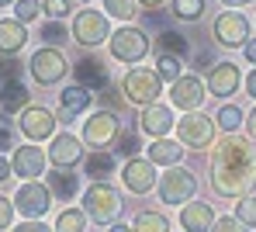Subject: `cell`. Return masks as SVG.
<instances>
[{"mask_svg": "<svg viewBox=\"0 0 256 232\" xmlns=\"http://www.w3.org/2000/svg\"><path fill=\"white\" fill-rule=\"evenodd\" d=\"M204 97H208V84H204L198 73H184L176 84H170V104L176 111H184V114L201 111Z\"/></svg>", "mask_w": 256, "mask_h": 232, "instance_id": "obj_12", "label": "cell"}, {"mask_svg": "<svg viewBox=\"0 0 256 232\" xmlns=\"http://www.w3.org/2000/svg\"><path fill=\"white\" fill-rule=\"evenodd\" d=\"M48 163L56 170H73L76 163H84V139H76L73 132H59L48 142Z\"/></svg>", "mask_w": 256, "mask_h": 232, "instance_id": "obj_15", "label": "cell"}, {"mask_svg": "<svg viewBox=\"0 0 256 232\" xmlns=\"http://www.w3.org/2000/svg\"><path fill=\"white\" fill-rule=\"evenodd\" d=\"M73 76H76V84L86 87L90 94H100L111 87V73H108V66L97 59V56H84L76 66H73Z\"/></svg>", "mask_w": 256, "mask_h": 232, "instance_id": "obj_19", "label": "cell"}, {"mask_svg": "<svg viewBox=\"0 0 256 232\" xmlns=\"http://www.w3.org/2000/svg\"><path fill=\"white\" fill-rule=\"evenodd\" d=\"M146 160H152L156 166H166V170H170V166H180L184 146H180L176 139H170V136H166V139H152L149 149H146Z\"/></svg>", "mask_w": 256, "mask_h": 232, "instance_id": "obj_23", "label": "cell"}, {"mask_svg": "<svg viewBox=\"0 0 256 232\" xmlns=\"http://www.w3.org/2000/svg\"><path fill=\"white\" fill-rule=\"evenodd\" d=\"M7 4H18V0H0V7H7Z\"/></svg>", "mask_w": 256, "mask_h": 232, "instance_id": "obj_51", "label": "cell"}, {"mask_svg": "<svg viewBox=\"0 0 256 232\" xmlns=\"http://www.w3.org/2000/svg\"><path fill=\"white\" fill-rule=\"evenodd\" d=\"M212 232H250V229H246L236 215H225V218H218V222L212 226Z\"/></svg>", "mask_w": 256, "mask_h": 232, "instance_id": "obj_40", "label": "cell"}, {"mask_svg": "<svg viewBox=\"0 0 256 232\" xmlns=\"http://www.w3.org/2000/svg\"><path fill=\"white\" fill-rule=\"evenodd\" d=\"M10 177H14V166H10V160H4V156H0V184H4V180H10Z\"/></svg>", "mask_w": 256, "mask_h": 232, "instance_id": "obj_44", "label": "cell"}, {"mask_svg": "<svg viewBox=\"0 0 256 232\" xmlns=\"http://www.w3.org/2000/svg\"><path fill=\"white\" fill-rule=\"evenodd\" d=\"M214 118H208L204 111H190V114H184L180 122H176V142L184 146V149H212L214 146Z\"/></svg>", "mask_w": 256, "mask_h": 232, "instance_id": "obj_5", "label": "cell"}, {"mask_svg": "<svg viewBox=\"0 0 256 232\" xmlns=\"http://www.w3.org/2000/svg\"><path fill=\"white\" fill-rule=\"evenodd\" d=\"M246 94H250V97L256 100V66H253V73L246 76Z\"/></svg>", "mask_w": 256, "mask_h": 232, "instance_id": "obj_47", "label": "cell"}, {"mask_svg": "<svg viewBox=\"0 0 256 232\" xmlns=\"http://www.w3.org/2000/svg\"><path fill=\"white\" fill-rule=\"evenodd\" d=\"M214 222L218 218H214V208L208 201H187L180 208V229L184 232H212Z\"/></svg>", "mask_w": 256, "mask_h": 232, "instance_id": "obj_20", "label": "cell"}, {"mask_svg": "<svg viewBox=\"0 0 256 232\" xmlns=\"http://www.w3.org/2000/svg\"><path fill=\"white\" fill-rule=\"evenodd\" d=\"M28 70H32V80H35V84H42V87H52V84H59V80L70 73V62H66V56H62L59 48L42 46L38 52H32V59H28Z\"/></svg>", "mask_w": 256, "mask_h": 232, "instance_id": "obj_9", "label": "cell"}, {"mask_svg": "<svg viewBox=\"0 0 256 232\" xmlns=\"http://www.w3.org/2000/svg\"><path fill=\"white\" fill-rule=\"evenodd\" d=\"M14 212H18V208H14V201L0 194V232H7L10 226H14Z\"/></svg>", "mask_w": 256, "mask_h": 232, "instance_id": "obj_39", "label": "cell"}, {"mask_svg": "<svg viewBox=\"0 0 256 232\" xmlns=\"http://www.w3.org/2000/svg\"><path fill=\"white\" fill-rule=\"evenodd\" d=\"M156 73L163 84H176L184 76V59L180 56H170V52H160L156 56Z\"/></svg>", "mask_w": 256, "mask_h": 232, "instance_id": "obj_28", "label": "cell"}, {"mask_svg": "<svg viewBox=\"0 0 256 232\" xmlns=\"http://www.w3.org/2000/svg\"><path fill=\"white\" fill-rule=\"evenodd\" d=\"M42 10L48 14V21H66L70 18V0H42Z\"/></svg>", "mask_w": 256, "mask_h": 232, "instance_id": "obj_37", "label": "cell"}, {"mask_svg": "<svg viewBox=\"0 0 256 232\" xmlns=\"http://www.w3.org/2000/svg\"><path fill=\"white\" fill-rule=\"evenodd\" d=\"M160 52H170V56H187L190 52V46H187V38L180 35V32H163L160 35Z\"/></svg>", "mask_w": 256, "mask_h": 232, "instance_id": "obj_34", "label": "cell"}, {"mask_svg": "<svg viewBox=\"0 0 256 232\" xmlns=\"http://www.w3.org/2000/svg\"><path fill=\"white\" fill-rule=\"evenodd\" d=\"M122 184H125V190H132V194H149L152 187L160 184L156 163H152V160H142V156L125 160V166H122Z\"/></svg>", "mask_w": 256, "mask_h": 232, "instance_id": "obj_13", "label": "cell"}, {"mask_svg": "<svg viewBox=\"0 0 256 232\" xmlns=\"http://www.w3.org/2000/svg\"><path fill=\"white\" fill-rule=\"evenodd\" d=\"M239 87H242V73H239V66L228 62V59L214 62L212 73H208V94L218 97V100H225V97H232Z\"/></svg>", "mask_w": 256, "mask_h": 232, "instance_id": "obj_18", "label": "cell"}, {"mask_svg": "<svg viewBox=\"0 0 256 232\" xmlns=\"http://www.w3.org/2000/svg\"><path fill=\"white\" fill-rule=\"evenodd\" d=\"M118 136H122V118L111 108H97L94 114H86L84 142L90 149H108L111 142H118Z\"/></svg>", "mask_w": 256, "mask_h": 232, "instance_id": "obj_7", "label": "cell"}, {"mask_svg": "<svg viewBox=\"0 0 256 232\" xmlns=\"http://www.w3.org/2000/svg\"><path fill=\"white\" fill-rule=\"evenodd\" d=\"M73 42L84 48H97L104 46L108 38H111V24H108V14L104 10H90V7H84V10H76V18H73Z\"/></svg>", "mask_w": 256, "mask_h": 232, "instance_id": "obj_6", "label": "cell"}, {"mask_svg": "<svg viewBox=\"0 0 256 232\" xmlns=\"http://www.w3.org/2000/svg\"><path fill=\"white\" fill-rule=\"evenodd\" d=\"M111 232H132V226H122V222H114V226H111Z\"/></svg>", "mask_w": 256, "mask_h": 232, "instance_id": "obj_50", "label": "cell"}, {"mask_svg": "<svg viewBox=\"0 0 256 232\" xmlns=\"http://www.w3.org/2000/svg\"><path fill=\"white\" fill-rule=\"evenodd\" d=\"M10 146H14V125L7 118H0V152L10 149Z\"/></svg>", "mask_w": 256, "mask_h": 232, "instance_id": "obj_42", "label": "cell"}, {"mask_svg": "<svg viewBox=\"0 0 256 232\" xmlns=\"http://www.w3.org/2000/svg\"><path fill=\"white\" fill-rule=\"evenodd\" d=\"M100 4H104V14L118 18L122 24H132L135 14H138V0H100Z\"/></svg>", "mask_w": 256, "mask_h": 232, "instance_id": "obj_30", "label": "cell"}, {"mask_svg": "<svg viewBox=\"0 0 256 232\" xmlns=\"http://www.w3.org/2000/svg\"><path fill=\"white\" fill-rule=\"evenodd\" d=\"M14 232H56V229H48L42 218H38V222H28V218H24L21 226H14Z\"/></svg>", "mask_w": 256, "mask_h": 232, "instance_id": "obj_43", "label": "cell"}, {"mask_svg": "<svg viewBox=\"0 0 256 232\" xmlns=\"http://www.w3.org/2000/svg\"><path fill=\"white\" fill-rule=\"evenodd\" d=\"M0 76H4V84H7V80H18V62H14V56H0Z\"/></svg>", "mask_w": 256, "mask_h": 232, "instance_id": "obj_41", "label": "cell"}, {"mask_svg": "<svg viewBox=\"0 0 256 232\" xmlns=\"http://www.w3.org/2000/svg\"><path fill=\"white\" fill-rule=\"evenodd\" d=\"M149 35L142 32V28H135V24H122L118 32H111V38H108V48H111V59H118V62H125V66H135V62H142L146 56H149Z\"/></svg>", "mask_w": 256, "mask_h": 232, "instance_id": "obj_4", "label": "cell"}, {"mask_svg": "<svg viewBox=\"0 0 256 232\" xmlns=\"http://www.w3.org/2000/svg\"><path fill=\"white\" fill-rule=\"evenodd\" d=\"M84 4H86V0H84Z\"/></svg>", "mask_w": 256, "mask_h": 232, "instance_id": "obj_52", "label": "cell"}, {"mask_svg": "<svg viewBox=\"0 0 256 232\" xmlns=\"http://www.w3.org/2000/svg\"><path fill=\"white\" fill-rule=\"evenodd\" d=\"M38 14H42V4H38V0H18V4H14V18H18L21 24L35 21Z\"/></svg>", "mask_w": 256, "mask_h": 232, "instance_id": "obj_36", "label": "cell"}, {"mask_svg": "<svg viewBox=\"0 0 256 232\" xmlns=\"http://www.w3.org/2000/svg\"><path fill=\"white\" fill-rule=\"evenodd\" d=\"M242 56H246V62H253V66H256V38H250V42L242 46Z\"/></svg>", "mask_w": 256, "mask_h": 232, "instance_id": "obj_45", "label": "cell"}, {"mask_svg": "<svg viewBox=\"0 0 256 232\" xmlns=\"http://www.w3.org/2000/svg\"><path fill=\"white\" fill-rule=\"evenodd\" d=\"M70 35H73V32H70L62 21H45V24H42V42H45V46H52V48L62 46V42H70Z\"/></svg>", "mask_w": 256, "mask_h": 232, "instance_id": "obj_33", "label": "cell"}, {"mask_svg": "<svg viewBox=\"0 0 256 232\" xmlns=\"http://www.w3.org/2000/svg\"><path fill=\"white\" fill-rule=\"evenodd\" d=\"M18 128H21L24 139H32V142L52 139V136H56V114H52L48 108H42V104H28V108L21 111Z\"/></svg>", "mask_w": 256, "mask_h": 232, "instance_id": "obj_14", "label": "cell"}, {"mask_svg": "<svg viewBox=\"0 0 256 232\" xmlns=\"http://www.w3.org/2000/svg\"><path fill=\"white\" fill-rule=\"evenodd\" d=\"M10 166H14V177H21V180H35V177H45L48 152H42L35 142H28V146H18V149H14V160H10Z\"/></svg>", "mask_w": 256, "mask_h": 232, "instance_id": "obj_17", "label": "cell"}, {"mask_svg": "<svg viewBox=\"0 0 256 232\" xmlns=\"http://www.w3.org/2000/svg\"><path fill=\"white\" fill-rule=\"evenodd\" d=\"M84 212L86 218H94L97 226H114L122 215V194L108 180H94L84 190Z\"/></svg>", "mask_w": 256, "mask_h": 232, "instance_id": "obj_3", "label": "cell"}, {"mask_svg": "<svg viewBox=\"0 0 256 232\" xmlns=\"http://www.w3.org/2000/svg\"><path fill=\"white\" fill-rule=\"evenodd\" d=\"M84 174L90 180H108L114 174V152L108 149H94L90 156H84Z\"/></svg>", "mask_w": 256, "mask_h": 232, "instance_id": "obj_24", "label": "cell"}, {"mask_svg": "<svg viewBox=\"0 0 256 232\" xmlns=\"http://www.w3.org/2000/svg\"><path fill=\"white\" fill-rule=\"evenodd\" d=\"M48 190L59 201H73L80 194V177L70 174V170H56V174H48Z\"/></svg>", "mask_w": 256, "mask_h": 232, "instance_id": "obj_26", "label": "cell"}, {"mask_svg": "<svg viewBox=\"0 0 256 232\" xmlns=\"http://www.w3.org/2000/svg\"><path fill=\"white\" fill-rule=\"evenodd\" d=\"M14 208L28 222H38L45 212L52 208V190H48V184H42V180H24V184L14 190Z\"/></svg>", "mask_w": 256, "mask_h": 232, "instance_id": "obj_10", "label": "cell"}, {"mask_svg": "<svg viewBox=\"0 0 256 232\" xmlns=\"http://www.w3.org/2000/svg\"><path fill=\"white\" fill-rule=\"evenodd\" d=\"M173 128H176V118H173L170 104H149V108H142L138 132H146L149 139H166Z\"/></svg>", "mask_w": 256, "mask_h": 232, "instance_id": "obj_16", "label": "cell"}, {"mask_svg": "<svg viewBox=\"0 0 256 232\" xmlns=\"http://www.w3.org/2000/svg\"><path fill=\"white\" fill-rule=\"evenodd\" d=\"M122 97H125L128 104H135V108L160 104V97H163V80H160V73L149 70V66H132L125 73V80H122Z\"/></svg>", "mask_w": 256, "mask_h": 232, "instance_id": "obj_2", "label": "cell"}, {"mask_svg": "<svg viewBox=\"0 0 256 232\" xmlns=\"http://www.w3.org/2000/svg\"><path fill=\"white\" fill-rule=\"evenodd\" d=\"M222 4H225V7H232V10H236V7H246V4H253V0H222Z\"/></svg>", "mask_w": 256, "mask_h": 232, "instance_id": "obj_48", "label": "cell"}, {"mask_svg": "<svg viewBox=\"0 0 256 232\" xmlns=\"http://www.w3.org/2000/svg\"><path fill=\"white\" fill-rule=\"evenodd\" d=\"M214 125H218L225 136H236V132L246 125V114H242V108H239V104H222V108H218V114H214Z\"/></svg>", "mask_w": 256, "mask_h": 232, "instance_id": "obj_27", "label": "cell"}, {"mask_svg": "<svg viewBox=\"0 0 256 232\" xmlns=\"http://www.w3.org/2000/svg\"><path fill=\"white\" fill-rule=\"evenodd\" d=\"M236 218H239L246 229H256V198H253V194L239 198V204H236Z\"/></svg>", "mask_w": 256, "mask_h": 232, "instance_id": "obj_35", "label": "cell"}, {"mask_svg": "<svg viewBox=\"0 0 256 232\" xmlns=\"http://www.w3.org/2000/svg\"><path fill=\"white\" fill-rule=\"evenodd\" d=\"M28 46V28L18 18H0V56H18Z\"/></svg>", "mask_w": 256, "mask_h": 232, "instance_id": "obj_22", "label": "cell"}, {"mask_svg": "<svg viewBox=\"0 0 256 232\" xmlns=\"http://www.w3.org/2000/svg\"><path fill=\"white\" fill-rule=\"evenodd\" d=\"M90 104H94V94L86 90V87H80V84H73V87H66V90L59 94V118L73 122L76 114H84Z\"/></svg>", "mask_w": 256, "mask_h": 232, "instance_id": "obj_21", "label": "cell"}, {"mask_svg": "<svg viewBox=\"0 0 256 232\" xmlns=\"http://www.w3.org/2000/svg\"><path fill=\"white\" fill-rule=\"evenodd\" d=\"M156 194H160L163 204H187V201H194V194H198V177H194L187 166H170V170L160 177Z\"/></svg>", "mask_w": 256, "mask_h": 232, "instance_id": "obj_8", "label": "cell"}, {"mask_svg": "<svg viewBox=\"0 0 256 232\" xmlns=\"http://www.w3.org/2000/svg\"><path fill=\"white\" fill-rule=\"evenodd\" d=\"M132 232H170V218L163 212H138L132 222Z\"/></svg>", "mask_w": 256, "mask_h": 232, "instance_id": "obj_29", "label": "cell"}, {"mask_svg": "<svg viewBox=\"0 0 256 232\" xmlns=\"http://www.w3.org/2000/svg\"><path fill=\"white\" fill-rule=\"evenodd\" d=\"M170 14L176 18V21H201V14H204V0H173Z\"/></svg>", "mask_w": 256, "mask_h": 232, "instance_id": "obj_32", "label": "cell"}, {"mask_svg": "<svg viewBox=\"0 0 256 232\" xmlns=\"http://www.w3.org/2000/svg\"><path fill=\"white\" fill-rule=\"evenodd\" d=\"M160 4H163V0H138V7H149V10H156Z\"/></svg>", "mask_w": 256, "mask_h": 232, "instance_id": "obj_49", "label": "cell"}, {"mask_svg": "<svg viewBox=\"0 0 256 232\" xmlns=\"http://www.w3.org/2000/svg\"><path fill=\"white\" fill-rule=\"evenodd\" d=\"M56 232H86V212L84 208H66V212H59V218H56Z\"/></svg>", "mask_w": 256, "mask_h": 232, "instance_id": "obj_31", "label": "cell"}, {"mask_svg": "<svg viewBox=\"0 0 256 232\" xmlns=\"http://www.w3.org/2000/svg\"><path fill=\"white\" fill-rule=\"evenodd\" d=\"M256 184V146L242 136H225L212 149V190L218 198H246Z\"/></svg>", "mask_w": 256, "mask_h": 232, "instance_id": "obj_1", "label": "cell"}, {"mask_svg": "<svg viewBox=\"0 0 256 232\" xmlns=\"http://www.w3.org/2000/svg\"><path fill=\"white\" fill-rule=\"evenodd\" d=\"M246 132H250V139L256 142V104H253V111L246 114Z\"/></svg>", "mask_w": 256, "mask_h": 232, "instance_id": "obj_46", "label": "cell"}, {"mask_svg": "<svg viewBox=\"0 0 256 232\" xmlns=\"http://www.w3.org/2000/svg\"><path fill=\"white\" fill-rule=\"evenodd\" d=\"M24 108H28V87L21 80H7L0 87V111L14 114V111H24Z\"/></svg>", "mask_w": 256, "mask_h": 232, "instance_id": "obj_25", "label": "cell"}, {"mask_svg": "<svg viewBox=\"0 0 256 232\" xmlns=\"http://www.w3.org/2000/svg\"><path fill=\"white\" fill-rule=\"evenodd\" d=\"M212 35L222 48H242L250 42V18L239 10H222L212 24Z\"/></svg>", "mask_w": 256, "mask_h": 232, "instance_id": "obj_11", "label": "cell"}, {"mask_svg": "<svg viewBox=\"0 0 256 232\" xmlns=\"http://www.w3.org/2000/svg\"><path fill=\"white\" fill-rule=\"evenodd\" d=\"M135 152H138V136H135V132H122V136H118V156L135 160Z\"/></svg>", "mask_w": 256, "mask_h": 232, "instance_id": "obj_38", "label": "cell"}]
</instances>
